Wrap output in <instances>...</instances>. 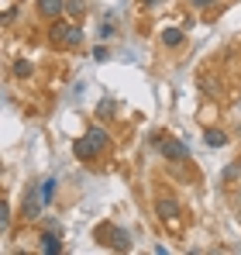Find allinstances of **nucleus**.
Returning a JSON list of instances; mask_svg holds the SVG:
<instances>
[{
    "label": "nucleus",
    "mask_w": 241,
    "mask_h": 255,
    "mask_svg": "<svg viewBox=\"0 0 241 255\" xmlns=\"http://www.w3.org/2000/svg\"><path fill=\"white\" fill-rule=\"evenodd\" d=\"M28 73H31V62H24V59H21V62H14V76H21V80H24Z\"/></svg>",
    "instance_id": "nucleus-12"
},
{
    "label": "nucleus",
    "mask_w": 241,
    "mask_h": 255,
    "mask_svg": "<svg viewBox=\"0 0 241 255\" xmlns=\"http://www.w3.org/2000/svg\"><path fill=\"white\" fill-rule=\"evenodd\" d=\"M97 235L104 238V245H111V249H118V252H127V249H131V238H127V231H124V228L104 224V228H100Z\"/></svg>",
    "instance_id": "nucleus-2"
},
{
    "label": "nucleus",
    "mask_w": 241,
    "mask_h": 255,
    "mask_svg": "<svg viewBox=\"0 0 241 255\" xmlns=\"http://www.w3.org/2000/svg\"><path fill=\"white\" fill-rule=\"evenodd\" d=\"M38 14L41 17H59L62 14V0H38Z\"/></svg>",
    "instance_id": "nucleus-6"
},
{
    "label": "nucleus",
    "mask_w": 241,
    "mask_h": 255,
    "mask_svg": "<svg viewBox=\"0 0 241 255\" xmlns=\"http://www.w3.org/2000/svg\"><path fill=\"white\" fill-rule=\"evenodd\" d=\"M41 252H62L59 238H55V235H41Z\"/></svg>",
    "instance_id": "nucleus-9"
},
{
    "label": "nucleus",
    "mask_w": 241,
    "mask_h": 255,
    "mask_svg": "<svg viewBox=\"0 0 241 255\" xmlns=\"http://www.w3.org/2000/svg\"><path fill=\"white\" fill-rule=\"evenodd\" d=\"M83 31L76 24H69V21H59V24H52V42L55 45H80Z\"/></svg>",
    "instance_id": "nucleus-3"
},
{
    "label": "nucleus",
    "mask_w": 241,
    "mask_h": 255,
    "mask_svg": "<svg viewBox=\"0 0 241 255\" xmlns=\"http://www.w3.org/2000/svg\"><path fill=\"white\" fill-rule=\"evenodd\" d=\"M179 42H183V31H179V28H165V31H162V45L176 48Z\"/></svg>",
    "instance_id": "nucleus-7"
},
{
    "label": "nucleus",
    "mask_w": 241,
    "mask_h": 255,
    "mask_svg": "<svg viewBox=\"0 0 241 255\" xmlns=\"http://www.w3.org/2000/svg\"><path fill=\"white\" fill-rule=\"evenodd\" d=\"M193 7H210V3H217V0H190Z\"/></svg>",
    "instance_id": "nucleus-14"
},
{
    "label": "nucleus",
    "mask_w": 241,
    "mask_h": 255,
    "mask_svg": "<svg viewBox=\"0 0 241 255\" xmlns=\"http://www.w3.org/2000/svg\"><path fill=\"white\" fill-rule=\"evenodd\" d=\"M176 214H179V204H176L172 197H162V200H159V217H165V221H176Z\"/></svg>",
    "instance_id": "nucleus-5"
},
{
    "label": "nucleus",
    "mask_w": 241,
    "mask_h": 255,
    "mask_svg": "<svg viewBox=\"0 0 241 255\" xmlns=\"http://www.w3.org/2000/svg\"><path fill=\"white\" fill-rule=\"evenodd\" d=\"M104 148H107V131L104 128H90L80 141L73 145L76 159H83V162H93L97 155H104Z\"/></svg>",
    "instance_id": "nucleus-1"
},
{
    "label": "nucleus",
    "mask_w": 241,
    "mask_h": 255,
    "mask_svg": "<svg viewBox=\"0 0 241 255\" xmlns=\"http://www.w3.org/2000/svg\"><path fill=\"white\" fill-rule=\"evenodd\" d=\"M203 141H207L210 148H221V145L228 141V134H221V131H207V134H203Z\"/></svg>",
    "instance_id": "nucleus-8"
},
{
    "label": "nucleus",
    "mask_w": 241,
    "mask_h": 255,
    "mask_svg": "<svg viewBox=\"0 0 241 255\" xmlns=\"http://www.w3.org/2000/svg\"><path fill=\"white\" fill-rule=\"evenodd\" d=\"M83 7H86L83 0H69V3H66V14H69V17H80V14H83Z\"/></svg>",
    "instance_id": "nucleus-11"
},
{
    "label": "nucleus",
    "mask_w": 241,
    "mask_h": 255,
    "mask_svg": "<svg viewBox=\"0 0 241 255\" xmlns=\"http://www.w3.org/2000/svg\"><path fill=\"white\" fill-rule=\"evenodd\" d=\"M155 148H159L165 159H172V162H183V159H190V148H186L183 141H172V138H159V141H155Z\"/></svg>",
    "instance_id": "nucleus-4"
},
{
    "label": "nucleus",
    "mask_w": 241,
    "mask_h": 255,
    "mask_svg": "<svg viewBox=\"0 0 241 255\" xmlns=\"http://www.w3.org/2000/svg\"><path fill=\"white\" fill-rule=\"evenodd\" d=\"M52 197H55V179H45V183H41V200L48 204Z\"/></svg>",
    "instance_id": "nucleus-10"
},
{
    "label": "nucleus",
    "mask_w": 241,
    "mask_h": 255,
    "mask_svg": "<svg viewBox=\"0 0 241 255\" xmlns=\"http://www.w3.org/2000/svg\"><path fill=\"white\" fill-rule=\"evenodd\" d=\"M111 111H114V107H111V100H100V107H97V114H100V118H107Z\"/></svg>",
    "instance_id": "nucleus-13"
}]
</instances>
